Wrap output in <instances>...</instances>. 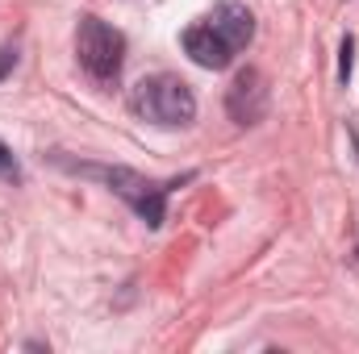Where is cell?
I'll use <instances>...</instances> for the list:
<instances>
[{"instance_id":"3957f363","label":"cell","mask_w":359,"mask_h":354,"mask_svg":"<svg viewBox=\"0 0 359 354\" xmlns=\"http://www.w3.org/2000/svg\"><path fill=\"white\" fill-rule=\"evenodd\" d=\"M76 59L88 71L92 84L113 88L117 76H121V67H126V34L113 29L109 21L92 17V13L80 17V25H76Z\"/></svg>"},{"instance_id":"9c48e42d","label":"cell","mask_w":359,"mask_h":354,"mask_svg":"<svg viewBox=\"0 0 359 354\" xmlns=\"http://www.w3.org/2000/svg\"><path fill=\"white\" fill-rule=\"evenodd\" d=\"M351 50H355V38H343V63H339V80L343 84L351 80Z\"/></svg>"},{"instance_id":"6da1fadb","label":"cell","mask_w":359,"mask_h":354,"mask_svg":"<svg viewBox=\"0 0 359 354\" xmlns=\"http://www.w3.org/2000/svg\"><path fill=\"white\" fill-rule=\"evenodd\" d=\"M72 171H80V176H92L100 179V183H109V192H117L151 229H159L163 225V217H168V196L176 192V187H184L192 176L184 179H147L138 176V171H130V167H96V163H67Z\"/></svg>"},{"instance_id":"7a4b0ae2","label":"cell","mask_w":359,"mask_h":354,"mask_svg":"<svg viewBox=\"0 0 359 354\" xmlns=\"http://www.w3.org/2000/svg\"><path fill=\"white\" fill-rule=\"evenodd\" d=\"M130 108L147 121V125H159V129H180V125H192L196 117V92L188 88L180 76H147L138 80L130 92Z\"/></svg>"},{"instance_id":"8992f818","label":"cell","mask_w":359,"mask_h":354,"mask_svg":"<svg viewBox=\"0 0 359 354\" xmlns=\"http://www.w3.org/2000/svg\"><path fill=\"white\" fill-rule=\"evenodd\" d=\"M209 25L230 42V50H234V55L255 38V17H251V8H247V4H238V0H222V4L213 8Z\"/></svg>"},{"instance_id":"ba28073f","label":"cell","mask_w":359,"mask_h":354,"mask_svg":"<svg viewBox=\"0 0 359 354\" xmlns=\"http://www.w3.org/2000/svg\"><path fill=\"white\" fill-rule=\"evenodd\" d=\"M13 67H17V42H4V46H0V80H4Z\"/></svg>"},{"instance_id":"277c9868","label":"cell","mask_w":359,"mask_h":354,"mask_svg":"<svg viewBox=\"0 0 359 354\" xmlns=\"http://www.w3.org/2000/svg\"><path fill=\"white\" fill-rule=\"evenodd\" d=\"M226 113L234 117V125H259L268 113V80L264 71L247 67L234 76V84L226 92Z\"/></svg>"},{"instance_id":"5b68a950","label":"cell","mask_w":359,"mask_h":354,"mask_svg":"<svg viewBox=\"0 0 359 354\" xmlns=\"http://www.w3.org/2000/svg\"><path fill=\"white\" fill-rule=\"evenodd\" d=\"M184 50H188V59H192L196 67H205V71H222V67H230V59H234L230 42H226L209 21L184 29Z\"/></svg>"},{"instance_id":"52a82bcc","label":"cell","mask_w":359,"mask_h":354,"mask_svg":"<svg viewBox=\"0 0 359 354\" xmlns=\"http://www.w3.org/2000/svg\"><path fill=\"white\" fill-rule=\"evenodd\" d=\"M0 179H8V183H17L21 171H17V159H13V150L0 142Z\"/></svg>"}]
</instances>
